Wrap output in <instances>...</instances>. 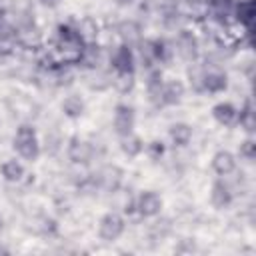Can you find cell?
<instances>
[{"label":"cell","mask_w":256,"mask_h":256,"mask_svg":"<svg viewBox=\"0 0 256 256\" xmlns=\"http://www.w3.org/2000/svg\"><path fill=\"white\" fill-rule=\"evenodd\" d=\"M86 42L82 40V36L78 34L76 28L62 24L58 26V36H56V56L60 60V64H76L80 62L82 54H84Z\"/></svg>","instance_id":"cell-1"},{"label":"cell","mask_w":256,"mask_h":256,"mask_svg":"<svg viewBox=\"0 0 256 256\" xmlns=\"http://www.w3.org/2000/svg\"><path fill=\"white\" fill-rule=\"evenodd\" d=\"M14 150L24 160H30V162L38 160V156H40V144H38L36 130L30 124L18 126V130L14 134Z\"/></svg>","instance_id":"cell-2"},{"label":"cell","mask_w":256,"mask_h":256,"mask_svg":"<svg viewBox=\"0 0 256 256\" xmlns=\"http://www.w3.org/2000/svg\"><path fill=\"white\" fill-rule=\"evenodd\" d=\"M124 218L116 212H108L100 218V224H98V236L104 240V242H114L122 236L124 232Z\"/></svg>","instance_id":"cell-3"},{"label":"cell","mask_w":256,"mask_h":256,"mask_svg":"<svg viewBox=\"0 0 256 256\" xmlns=\"http://www.w3.org/2000/svg\"><path fill=\"white\" fill-rule=\"evenodd\" d=\"M92 156H94V146H92L88 140L70 138V144H68V158H70L74 164L86 166V164H90Z\"/></svg>","instance_id":"cell-4"},{"label":"cell","mask_w":256,"mask_h":256,"mask_svg":"<svg viewBox=\"0 0 256 256\" xmlns=\"http://www.w3.org/2000/svg\"><path fill=\"white\" fill-rule=\"evenodd\" d=\"M134 108L128 104H116L114 108V130L118 136H126L134 130Z\"/></svg>","instance_id":"cell-5"},{"label":"cell","mask_w":256,"mask_h":256,"mask_svg":"<svg viewBox=\"0 0 256 256\" xmlns=\"http://www.w3.org/2000/svg\"><path fill=\"white\" fill-rule=\"evenodd\" d=\"M136 210L140 212L142 218H152V216H158L160 210H162V198L154 192V190H146L138 196L136 200Z\"/></svg>","instance_id":"cell-6"},{"label":"cell","mask_w":256,"mask_h":256,"mask_svg":"<svg viewBox=\"0 0 256 256\" xmlns=\"http://www.w3.org/2000/svg\"><path fill=\"white\" fill-rule=\"evenodd\" d=\"M112 68L116 70V74H134V52L130 46L122 44L116 48L112 56Z\"/></svg>","instance_id":"cell-7"},{"label":"cell","mask_w":256,"mask_h":256,"mask_svg":"<svg viewBox=\"0 0 256 256\" xmlns=\"http://www.w3.org/2000/svg\"><path fill=\"white\" fill-rule=\"evenodd\" d=\"M122 176H124L122 168H118L116 164H108V166H104V168L100 170V174H98V184H100L106 192H116V190L120 188V184H122Z\"/></svg>","instance_id":"cell-8"},{"label":"cell","mask_w":256,"mask_h":256,"mask_svg":"<svg viewBox=\"0 0 256 256\" xmlns=\"http://www.w3.org/2000/svg\"><path fill=\"white\" fill-rule=\"evenodd\" d=\"M212 116L222 126H236L238 124V110L230 102H218L212 108Z\"/></svg>","instance_id":"cell-9"},{"label":"cell","mask_w":256,"mask_h":256,"mask_svg":"<svg viewBox=\"0 0 256 256\" xmlns=\"http://www.w3.org/2000/svg\"><path fill=\"white\" fill-rule=\"evenodd\" d=\"M210 202H212V206H214L216 210H224V208L230 206V202H232V192H230V188H228L222 180H216V182L212 184Z\"/></svg>","instance_id":"cell-10"},{"label":"cell","mask_w":256,"mask_h":256,"mask_svg":"<svg viewBox=\"0 0 256 256\" xmlns=\"http://www.w3.org/2000/svg\"><path fill=\"white\" fill-rule=\"evenodd\" d=\"M226 88H228V78L224 72L212 70V72L202 74V90L216 94V92H224Z\"/></svg>","instance_id":"cell-11"},{"label":"cell","mask_w":256,"mask_h":256,"mask_svg":"<svg viewBox=\"0 0 256 256\" xmlns=\"http://www.w3.org/2000/svg\"><path fill=\"white\" fill-rule=\"evenodd\" d=\"M184 96V84L178 82V80H170V82H164L162 86V96H160V104L162 106H174L182 100Z\"/></svg>","instance_id":"cell-12"},{"label":"cell","mask_w":256,"mask_h":256,"mask_svg":"<svg viewBox=\"0 0 256 256\" xmlns=\"http://www.w3.org/2000/svg\"><path fill=\"white\" fill-rule=\"evenodd\" d=\"M176 44H178V52L182 54V58H186V60H194L196 58V54H198V42H196V38H194L192 32L182 30L178 34Z\"/></svg>","instance_id":"cell-13"},{"label":"cell","mask_w":256,"mask_h":256,"mask_svg":"<svg viewBox=\"0 0 256 256\" xmlns=\"http://www.w3.org/2000/svg\"><path fill=\"white\" fill-rule=\"evenodd\" d=\"M212 168H214V172L220 174V176L230 174V172L236 168V158H234V154H230L228 150H218V152L214 154V158H212Z\"/></svg>","instance_id":"cell-14"},{"label":"cell","mask_w":256,"mask_h":256,"mask_svg":"<svg viewBox=\"0 0 256 256\" xmlns=\"http://www.w3.org/2000/svg\"><path fill=\"white\" fill-rule=\"evenodd\" d=\"M140 32H142L140 24H136L134 20H124V22L118 24V34H120V38L124 40L126 46L140 42Z\"/></svg>","instance_id":"cell-15"},{"label":"cell","mask_w":256,"mask_h":256,"mask_svg":"<svg viewBox=\"0 0 256 256\" xmlns=\"http://www.w3.org/2000/svg\"><path fill=\"white\" fill-rule=\"evenodd\" d=\"M168 134H170V140L176 146H186L192 140V126H188L186 122H176V124L170 126Z\"/></svg>","instance_id":"cell-16"},{"label":"cell","mask_w":256,"mask_h":256,"mask_svg":"<svg viewBox=\"0 0 256 256\" xmlns=\"http://www.w3.org/2000/svg\"><path fill=\"white\" fill-rule=\"evenodd\" d=\"M120 138H122V140H120V148H122V152H124L128 158H136V156L144 150L142 138L136 136L134 132H130V134H126V136H120Z\"/></svg>","instance_id":"cell-17"},{"label":"cell","mask_w":256,"mask_h":256,"mask_svg":"<svg viewBox=\"0 0 256 256\" xmlns=\"http://www.w3.org/2000/svg\"><path fill=\"white\" fill-rule=\"evenodd\" d=\"M148 94H150V100L156 104V106H162L160 104V96H162V86H164V80H162V72L160 70H152L150 76H148Z\"/></svg>","instance_id":"cell-18"},{"label":"cell","mask_w":256,"mask_h":256,"mask_svg":"<svg viewBox=\"0 0 256 256\" xmlns=\"http://www.w3.org/2000/svg\"><path fill=\"white\" fill-rule=\"evenodd\" d=\"M84 100L80 96H68L64 102H62V112L68 116V118H80L84 114Z\"/></svg>","instance_id":"cell-19"},{"label":"cell","mask_w":256,"mask_h":256,"mask_svg":"<svg viewBox=\"0 0 256 256\" xmlns=\"http://www.w3.org/2000/svg\"><path fill=\"white\" fill-rule=\"evenodd\" d=\"M0 172H2L4 180H8V182H18V180L24 176V166H22L18 160H6V162L0 166Z\"/></svg>","instance_id":"cell-20"},{"label":"cell","mask_w":256,"mask_h":256,"mask_svg":"<svg viewBox=\"0 0 256 256\" xmlns=\"http://www.w3.org/2000/svg\"><path fill=\"white\" fill-rule=\"evenodd\" d=\"M76 30H78V34L82 36V40L86 44H92L96 40V36H98V26H96V22L92 18H84Z\"/></svg>","instance_id":"cell-21"},{"label":"cell","mask_w":256,"mask_h":256,"mask_svg":"<svg viewBox=\"0 0 256 256\" xmlns=\"http://www.w3.org/2000/svg\"><path fill=\"white\" fill-rule=\"evenodd\" d=\"M238 124L244 128V130H248V132H254V106H252V102L250 100H246V104H244V108L238 112Z\"/></svg>","instance_id":"cell-22"},{"label":"cell","mask_w":256,"mask_h":256,"mask_svg":"<svg viewBox=\"0 0 256 256\" xmlns=\"http://www.w3.org/2000/svg\"><path fill=\"white\" fill-rule=\"evenodd\" d=\"M252 16H254V10H252V2H250V0H244V2H240V4L236 6V18H238L244 26L250 28Z\"/></svg>","instance_id":"cell-23"},{"label":"cell","mask_w":256,"mask_h":256,"mask_svg":"<svg viewBox=\"0 0 256 256\" xmlns=\"http://www.w3.org/2000/svg\"><path fill=\"white\" fill-rule=\"evenodd\" d=\"M208 0H188V14L190 18H204L208 14Z\"/></svg>","instance_id":"cell-24"},{"label":"cell","mask_w":256,"mask_h":256,"mask_svg":"<svg viewBox=\"0 0 256 256\" xmlns=\"http://www.w3.org/2000/svg\"><path fill=\"white\" fill-rule=\"evenodd\" d=\"M114 86L120 92H130L134 86V74H116L114 78Z\"/></svg>","instance_id":"cell-25"},{"label":"cell","mask_w":256,"mask_h":256,"mask_svg":"<svg viewBox=\"0 0 256 256\" xmlns=\"http://www.w3.org/2000/svg\"><path fill=\"white\" fill-rule=\"evenodd\" d=\"M146 152L152 160H160V156L164 154V144L160 140H152L148 146H146Z\"/></svg>","instance_id":"cell-26"},{"label":"cell","mask_w":256,"mask_h":256,"mask_svg":"<svg viewBox=\"0 0 256 256\" xmlns=\"http://www.w3.org/2000/svg\"><path fill=\"white\" fill-rule=\"evenodd\" d=\"M240 156L246 158V160H254V156H256V144H254V140H246L240 146Z\"/></svg>","instance_id":"cell-27"},{"label":"cell","mask_w":256,"mask_h":256,"mask_svg":"<svg viewBox=\"0 0 256 256\" xmlns=\"http://www.w3.org/2000/svg\"><path fill=\"white\" fill-rule=\"evenodd\" d=\"M210 6L214 8V12H216L218 16H222V14H228V10H230V6H232V0H212Z\"/></svg>","instance_id":"cell-28"},{"label":"cell","mask_w":256,"mask_h":256,"mask_svg":"<svg viewBox=\"0 0 256 256\" xmlns=\"http://www.w3.org/2000/svg\"><path fill=\"white\" fill-rule=\"evenodd\" d=\"M12 40L10 38H0V60H4V58H8L10 54H12Z\"/></svg>","instance_id":"cell-29"},{"label":"cell","mask_w":256,"mask_h":256,"mask_svg":"<svg viewBox=\"0 0 256 256\" xmlns=\"http://www.w3.org/2000/svg\"><path fill=\"white\" fill-rule=\"evenodd\" d=\"M40 2H42L44 6H50V8H54V6H58V2H60V0H40Z\"/></svg>","instance_id":"cell-30"},{"label":"cell","mask_w":256,"mask_h":256,"mask_svg":"<svg viewBox=\"0 0 256 256\" xmlns=\"http://www.w3.org/2000/svg\"><path fill=\"white\" fill-rule=\"evenodd\" d=\"M116 2H118L120 6H128V4H132L134 0H116Z\"/></svg>","instance_id":"cell-31"},{"label":"cell","mask_w":256,"mask_h":256,"mask_svg":"<svg viewBox=\"0 0 256 256\" xmlns=\"http://www.w3.org/2000/svg\"><path fill=\"white\" fill-rule=\"evenodd\" d=\"M2 228H4V220H2V216H0V232H2Z\"/></svg>","instance_id":"cell-32"},{"label":"cell","mask_w":256,"mask_h":256,"mask_svg":"<svg viewBox=\"0 0 256 256\" xmlns=\"http://www.w3.org/2000/svg\"><path fill=\"white\" fill-rule=\"evenodd\" d=\"M0 26H2V8H0Z\"/></svg>","instance_id":"cell-33"}]
</instances>
